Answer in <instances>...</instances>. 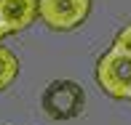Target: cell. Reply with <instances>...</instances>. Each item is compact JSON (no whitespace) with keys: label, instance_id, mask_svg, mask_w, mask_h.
<instances>
[{"label":"cell","instance_id":"cell-1","mask_svg":"<svg viewBox=\"0 0 131 125\" xmlns=\"http://www.w3.org/2000/svg\"><path fill=\"white\" fill-rule=\"evenodd\" d=\"M40 109L56 122L75 120L86 109V91L75 80H51L40 93Z\"/></svg>","mask_w":131,"mask_h":125},{"label":"cell","instance_id":"cell-2","mask_svg":"<svg viewBox=\"0 0 131 125\" xmlns=\"http://www.w3.org/2000/svg\"><path fill=\"white\" fill-rule=\"evenodd\" d=\"M96 82L110 99H131V53L110 45L96 61Z\"/></svg>","mask_w":131,"mask_h":125},{"label":"cell","instance_id":"cell-3","mask_svg":"<svg viewBox=\"0 0 131 125\" xmlns=\"http://www.w3.org/2000/svg\"><path fill=\"white\" fill-rule=\"evenodd\" d=\"M91 13V0H38V19L53 32H72Z\"/></svg>","mask_w":131,"mask_h":125},{"label":"cell","instance_id":"cell-4","mask_svg":"<svg viewBox=\"0 0 131 125\" xmlns=\"http://www.w3.org/2000/svg\"><path fill=\"white\" fill-rule=\"evenodd\" d=\"M38 21V0H0V24L5 35L24 32Z\"/></svg>","mask_w":131,"mask_h":125},{"label":"cell","instance_id":"cell-5","mask_svg":"<svg viewBox=\"0 0 131 125\" xmlns=\"http://www.w3.org/2000/svg\"><path fill=\"white\" fill-rule=\"evenodd\" d=\"M16 77H19V59L11 48L0 45V91L11 88Z\"/></svg>","mask_w":131,"mask_h":125},{"label":"cell","instance_id":"cell-6","mask_svg":"<svg viewBox=\"0 0 131 125\" xmlns=\"http://www.w3.org/2000/svg\"><path fill=\"white\" fill-rule=\"evenodd\" d=\"M112 45H118V48H123V51H128L131 53V24L128 27H123L121 32L115 35V43Z\"/></svg>","mask_w":131,"mask_h":125},{"label":"cell","instance_id":"cell-7","mask_svg":"<svg viewBox=\"0 0 131 125\" xmlns=\"http://www.w3.org/2000/svg\"><path fill=\"white\" fill-rule=\"evenodd\" d=\"M5 37V29H3V24H0V40H3Z\"/></svg>","mask_w":131,"mask_h":125}]
</instances>
